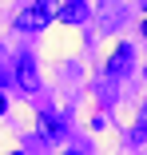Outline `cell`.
I'll use <instances>...</instances> for the list:
<instances>
[{
	"mask_svg": "<svg viewBox=\"0 0 147 155\" xmlns=\"http://www.w3.org/2000/svg\"><path fill=\"white\" fill-rule=\"evenodd\" d=\"M52 16H56V0H36L32 8H24L16 16V28L20 32H40V28L52 24Z\"/></svg>",
	"mask_w": 147,
	"mask_h": 155,
	"instance_id": "6da1fadb",
	"label": "cell"
},
{
	"mask_svg": "<svg viewBox=\"0 0 147 155\" xmlns=\"http://www.w3.org/2000/svg\"><path fill=\"white\" fill-rule=\"evenodd\" d=\"M56 16L64 24H83L87 20V0H60V4H56Z\"/></svg>",
	"mask_w": 147,
	"mask_h": 155,
	"instance_id": "7a4b0ae2",
	"label": "cell"
},
{
	"mask_svg": "<svg viewBox=\"0 0 147 155\" xmlns=\"http://www.w3.org/2000/svg\"><path fill=\"white\" fill-rule=\"evenodd\" d=\"M127 68H131V48L119 44V48L111 52V60H107V72H111V76H123Z\"/></svg>",
	"mask_w": 147,
	"mask_h": 155,
	"instance_id": "3957f363",
	"label": "cell"
},
{
	"mask_svg": "<svg viewBox=\"0 0 147 155\" xmlns=\"http://www.w3.org/2000/svg\"><path fill=\"white\" fill-rule=\"evenodd\" d=\"M4 107H8V100H4V96H0V115H4Z\"/></svg>",
	"mask_w": 147,
	"mask_h": 155,
	"instance_id": "277c9868",
	"label": "cell"
},
{
	"mask_svg": "<svg viewBox=\"0 0 147 155\" xmlns=\"http://www.w3.org/2000/svg\"><path fill=\"white\" fill-rule=\"evenodd\" d=\"M12 155H20V151H12Z\"/></svg>",
	"mask_w": 147,
	"mask_h": 155,
	"instance_id": "5b68a950",
	"label": "cell"
},
{
	"mask_svg": "<svg viewBox=\"0 0 147 155\" xmlns=\"http://www.w3.org/2000/svg\"><path fill=\"white\" fill-rule=\"evenodd\" d=\"M68 155H76V151H68Z\"/></svg>",
	"mask_w": 147,
	"mask_h": 155,
	"instance_id": "8992f818",
	"label": "cell"
}]
</instances>
